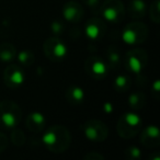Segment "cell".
Masks as SVG:
<instances>
[{
  "label": "cell",
  "instance_id": "cell-8",
  "mask_svg": "<svg viewBox=\"0 0 160 160\" xmlns=\"http://www.w3.org/2000/svg\"><path fill=\"white\" fill-rule=\"evenodd\" d=\"M82 131L86 138L91 142H103L109 135V128L99 120H90L82 125Z\"/></svg>",
  "mask_w": 160,
  "mask_h": 160
},
{
  "label": "cell",
  "instance_id": "cell-18",
  "mask_svg": "<svg viewBox=\"0 0 160 160\" xmlns=\"http://www.w3.org/2000/svg\"><path fill=\"white\" fill-rule=\"evenodd\" d=\"M107 64L109 67L115 69L118 68L122 62V56H121V53L116 47L114 46H110L107 51Z\"/></svg>",
  "mask_w": 160,
  "mask_h": 160
},
{
  "label": "cell",
  "instance_id": "cell-24",
  "mask_svg": "<svg viewBox=\"0 0 160 160\" xmlns=\"http://www.w3.org/2000/svg\"><path fill=\"white\" fill-rule=\"evenodd\" d=\"M125 156L128 158L129 160H137L140 158L142 152H140V149L136 146H129L128 148H126L125 150Z\"/></svg>",
  "mask_w": 160,
  "mask_h": 160
},
{
  "label": "cell",
  "instance_id": "cell-20",
  "mask_svg": "<svg viewBox=\"0 0 160 160\" xmlns=\"http://www.w3.org/2000/svg\"><path fill=\"white\" fill-rule=\"evenodd\" d=\"M128 104L133 110H140L146 105V96L142 92H134L129 96Z\"/></svg>",
  "mask_w": 160,
  "mask_h": 160
},
{
  "label": "cell",
  "instance_id": "cell-1",
  "mask_svg": "<svg viewBox=\"0 0 160 160\" xmlns=\"http://www.w3.org/2000/svg\"><path fill=\"white\" fill-rule=\"evenodd\" d=\"M42 142L52 152H64L68 149L71 142L69 131L62 125H52L46 129L42 137Z\"/></svg>",
  "mask_w": 160,
  "mask_h": 160
},
{
  "label": "cell",
  "instance_id": "cell-7",
  "mask_svg": "<svg viewBox=\"0 0 160 160\" xmlns=\"http://www.w3.org/2000/svg\"><path fill=\"white\" fill-rule=\"evenodd\" d=\"M44 54L51 62H59L67 55V45L57 36L48 38L43 45Z\"/></svg>",
  "mask_w": 160,
  "mask_h": 160
},
{
  "label": "cell",
  "instance_id": "cell-30",
  "mask_svg": "<svg viewBox=\"0 0 160 160\" xmlns=\"http://www.w3.org/2000/svg\"><path fill=\"white\" fill-rule=\"evenodd\" d=\"M104 111L105 112H108V113H111L112 111H113V107H112V104L111 103H105L104 104Z\"/></svg>",
  "mask_w": 160,
  "mask_h": 160
},
{
  "label": "cell",
  "instance_id": "cell-5",
  "mask_svg": "<svg viewBox=\"0 0 160 160\" xmlns=\"http://www.w3.org/2000/svg\"><path fill=\"white\" fill-rule=\"evenodd\" d=\"M103 19L111 23H120L125 17V7L121 0H105L100 7Z\"/></svg>",
  "mask_w": 160,
  "mask_h": 160
},
{
  "label": "cell",
  "instance_id": "cell-4",
  "mask_svg": "<svg viewBox=\"0 0 160 160\" xmlns=\"http://www.w3.org/2000/svg\"><path fill=\"white\" fill-rule=\"evenodd\" d=\"M147 36H148V28L140 21H133L128 23L122 32L123 42L132 46L144 43L147 40Z\"/></svg>",
  "mask_w": 160,
  "mask_h": 160
},
{
  "label": "cell",
  "instance_id": "cell-10",
  "mask_svg": "<svg viewBox=\"0 0 160 160\" xmlns=\"http://www.w3.org/2000/svg\"><path fill=\"white\" fill-rule=\"evenodd\" d=\"M2 78L3 82H5V85L7 87L12 88V89H17L18 87H20V86H22L24 83L25 73L20 65L12 64L9 65L5 69Z\"/></svg>",
  "mask_w": 160,
  "mask_h": 160
},
{
  "label": "cell",
  "instance_id": "cell-3",
  "mask_svg": "<svg viewBox=\"0 0 160 160\" xmlns=\"http://www.w3.org/2000/svg\"><path fill=\"white\" fill-rule=\"evenodd\" d=\"M22 118L20 107L13 101L3 100L0 102V127L16 128Z\"/></svg>",
  "mask_w": 160,
  "mask_h": 160
},
{
  "label": "cell",
  "instance_id": "cell-2",
  "mask_svg": "<svg viewBox=\"0 0 160 160\" xmlns=\"http://www.w3.org/2000/svg\"><path fill=\"white\" fill-rule=\"evenodd\" d=\"M142 127V121L134 112H126L120 116L116 125L118 135L124 139H131L140 132Z\"/></svg>",
  "mask_w": 160,
  "mask_h": 160
},
{
  "label": "cell",
  "instance_id": "cell-25",
  "mask_svg": "<svg viewBox=\"0 0 160 160\" xmlns=\"http://www.w3.org/2000/svg\"><path fill=\"white\" fill-rule=\"evenodd\" d=\"M51 29H52V32H53L55 35H59V34H62V32H64L65 27L59 21H54L51 25Z\"/></svg>",
  "mask_w": 160,
  "mask_h": 160
},
{
  "label": "cell",
  "instance_id": "cell-15",
  "mask_svg": "<svg viewBox=\"0 0 160 160\" xmlns=\"http://www.w3.org/2000/svg\"><path fill=\"white\" fill-rule=\"evenodd\" d=\"M127 12L132 19L139 20L146 16V3L144 0H131L128 2V6H127Z\"/></svg>",
  "mask_w": 160,
  "mask_h": 160
},
{
  "label": "cell",
  "instance_id": "cell-21",
  "mask_svg": "<svg viewBox=\"0 0 160 160\" xmlns=\"http://www.w3.org/2000/svg\"><path fill=\"white\" fill-rule=\"evenodd\" d=\"M16 57L18 58L19 62L22 66H31L35 60V56H34L33 52L29 51V49H24V51L20 52L19 54H17Z\"/></svg>",
  "mask_w": 160,
  "mask_h": 160
},
{
  "label": "cell",
  "instance_id": "cell-6",
  "mask_svg": "<svg viewBox=\"0 0 160 160\" xmlns=\"http://www.w3.org/2000/svg\"><path fill=\"white\" fill-rule=\"evenodd\" d=\"M148 62V55L146 51L142 48H133L126 53L124 57L125 67L128 71L139 75L145 69Z\"/></svg>",
  "mask_w": 160,
  "mask_h": 160
},
{
  "label": "cell",
  "instance_id": "cell-19",
  "mask_svg": "<svg viewBox=\"0 0 160 160\" xmlns=\"http://www.w3.org/2000/svg\"><path fill=\"white\" fill-rule=\"evenodd\" d=\"M131 85H132L131 78L126 75H118L114 79V83H113L114 89L118 92H121V93L128 91L129 88H131Z\"/></svg>",
  "mask_w": 160,
  "mask_h": 160
},
{
  "label": "cell",
  "instance_id": "cell-13",
  "mask_svg": "<svg viewBox=\"0 0 160 160\" xmlns=\"http://www.w3.org/2000/svg\"><path fill=\"white\" fill-rule=\"evenodd\" d=\"M140 142L147 148L157 147L160 144V132L155 125H149L140 134Z\"/></svg>",
  "mask_w": 160,
  "mask_h": 160
},
{
  "label": "cell",
  "instance_id": "cell-11",
  "mask_svg": "<svg viewBox=\"0 0 160 160\" xmlns=\"http://www.w3.org/2000/svg\"><path fill=\"white\" fill-rule=\"evenodd\" d=\"M105 31H107V25L104 21L99 18H92L86 23L85 32L87 38L90 40H100L105 34Z\"/></svg>",
  "mask_w": 160,
  "mask_h": 160
},
{
  "label": "cell",
  "instance_id": "cell-27",
  "mask_svg": "<svg viewBox=\"0 0 160 160\" xmlns=\"http://www.w3.org/2000/svg\"><path fill=\"white\" fill-rule=\"evenodd\" d=\"M8 146V138L3 133H0V153L7 149Z\"/></svg>",
  "mask_w": 160,
  "mask_h": 160
},
{
  "label": "cell",
  "instance_id": "cell-23",
  "mask_svg": "<svg viewBox=\"0 0 160 160\" xmlns=\"http://www.w3.org/2000/svg\"><path fill=\"white\" fill-rule=\"evenodd\" d=\"M11 140L16 146H23L25 142V135L21 129H14L11 134Z\"/></svg>",
  "mask_w": 160,
  "mask_h": 160
},
{
  "label": "cell",
  "instance_id": "cell-28",
  "mask_svg": "<svg viewBox=\"0 0 160 160\" xmlns=\"http://www.w3.org/2000/svg\"><path fill=\"white\" fill-rule=\"evenodd\" d=\"M82 1L85 2V5H87L88 7L92 8V9H97V8H99L100 2H101V0H82Z\"/></svg>",
  "mask_w": 160,
  "mask_h": 160
},
{
  "label": "cell",
  "instance_id": "cell-12",
  "mask_svg": "<svg viewBox=\"0 0 160 160\" xmlns=\"http://www.w3.org/2000/svg\"><path fill=\"white\" fill-rule=\"evenodd\" d=\"M62 17L66 21L72 23L79 22L83 17V8L77 1H69L62 7Z\"/></svg>",
  "mask_w": 160,
  "mask_h": 160
},
{
  "label": "cell",
  "instance_id": "cell-17",
  "mask_svg": "<svg viewBox=\"0 0 160 160\" xmlns=\"http://www.w3.org/2000/svg\"><path fill=\"white\" fill-rule=\"evenodd\" d=\"M17 56V49L11 43H2L0 44V60L9 62L13 60Z\"/></svg>",
  "mask_w": 160,
  "mask_h": 160
},
{
  "label": "cell",
  "instance_id": "cell-22",
  "mask_svg": "<svg viewBox=\"0 0 160 160\" xmlns=\"http://www.w3.org/2000/svg\"><path fill=\"white\" fill-rule=\"evenodd\" d=\"M149 16L150 19L155 23L160 22V1L159 0H156L151 3L150 9H149Z\"/></svg>",
  "mask_w": 160,
  "mask_h": 160
},
{
  "label": "cell",
  "instance_id": "cell-16",
  "mask_svg": "<svg viewBox=\"0 0 160 160\" xmlns=\"http://www.w3.org/2000/svg\"><path fill=\"white\" fill-rule=\"evenodd\" d=\"M65 97L71 105H79L85 100V91L78 86H71L66 90Z\"/></svg>",
  "mask_w": 160,
  "mask_h": 160
},
{
  "label": "cell",
  "instance_id": "cell-9",
  "mask_svg": "<svg viewBox=\"0 0 160 160\" xmlns=\"http://www.w3.org/2000/svg\"><path fill=\"white\" fill-rule=\"evenodd\" d=\"M85 70L93 79H102L108 75L109 66L99 56H89L85 62Z\"/></svg>",
  "mask_w": 160,
  "mask_h": 160
},
{
  "label": "cell",
  "instance_id": "cell-26",
  "mask_svg": "<svg viewBox=\"0 0 160 160\" xmlns=\"http://www.w3.org/2000/svg\"><path fill=\"white\" fill-rule=\"evenodd\" d=\"M86 160H103L104 159V156L100 155L99 152H96V151H92V152H89L85 156Z\"/></svg>",
  "mask_w": 160,
  "mask_h": 160
},
{
  "label": "cell",
  "instance_id": "cell-29",
  "mask_svg": "<svg viewBox=\"0 0 160 160\" xmlns=\"http://www.w3.org/2000/svg\"><path fill=\"white\" fill-rule=\"evenodd\" d=\"M152 91H153V93H155L156 98H158V93L160 92V82H159V80H158V79L155 80V82H153Z\"/></svg>",
  "mask_w": 160,
  "mask_h": 160
},
{
  "label": "cell",
  "instance_id": "cell-14",
  "mask_svg": "<svg viewBox=\"0 0 160 160\" xmlns=\"http://www.w3.org/2000/svg\"><path fill=\"white\" fill-rule=\"evenodd\" d=\"M27 127L32 133H40L46 124V118L40 112H33L27 118Z\"/></svg>",
  "mask_w": 160,
  "mask_h": 160
}]
</instances>
